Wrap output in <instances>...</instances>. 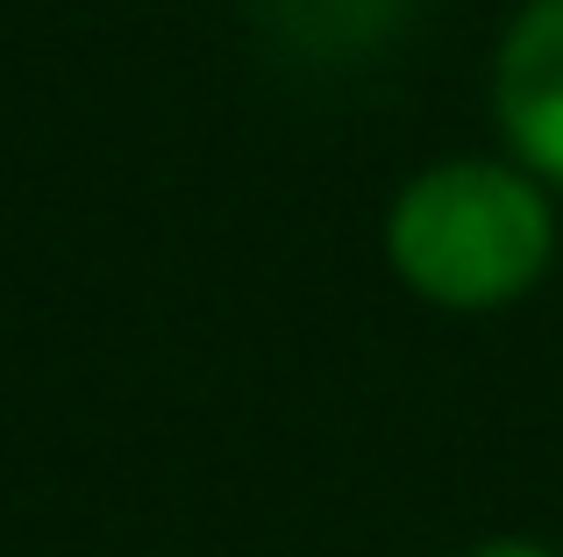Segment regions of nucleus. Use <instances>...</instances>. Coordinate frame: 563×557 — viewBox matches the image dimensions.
Wrapping results in <instances>:
<instances>
[{
	"instance_id": "obj_3",
	"label": "nucleus",
	"mask_w": 563,
	"mask_h": 557,
	"mask_svg": "<svg viewBox=\"0 0 563 557\" xmlns=\"http://www.w3.org/2000/svg\"><path fill=\"white\" fill-rule=\"evenodd\" d=\"M464 557H563V550L536 544V536H485V544H471Z\"/></svg>"
},
{
	"instance_id": "obj_1",
	"label": "nucleus",
	"mask_w": 563,
	"mask_h": 557,
	"mask_svg": "<svg viewBox=\"0 0 563 557\" xmlns=\"http://www.w3.org/2000/svg\"><path fill=\"white\" fill-rule=\"evenodd\" d=\"M556 258L550 186L514 157H442L385 208V265L442 315H499L542 286Z\"/></svg>"
},
{
	"instance_id": "obj_2",
	"label": "nucleus",
	"mask_w": 563,
	"mask_h": 557,
	"mask_svg": "<svg viewBox=\"0 0 563 557\" xmlns=\"http://www.w3.org/2000/svg\"><path fill=\"white\" fill-rule=\"evenodd\" d=\"M493 122L507 157L563 186V0H528L493 51Z\"/></svg>"
}]
</instances>
